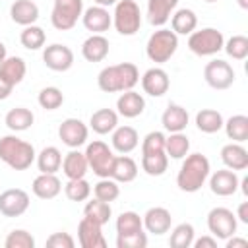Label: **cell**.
I'll return each mask as SVG.
<instances>
[{"label": "cell", "mask_w": 248, "mask_h": 248, "mask_svg": "<svg viewBox=\"0 0 248 248\" xmlns=\"http://www.w3.org/2000/svg\"><path fill=\"white\" fill-rule=\"evenodd\" d=\"M198 27V16L190 8H180L174 10L170 16V29L176 35H190Z\"/></svg>", "instance_id": "f546056e"}, {"label": "cell", "mask_w": 248, "mask_h": 248, "mask_svg": "<svg viewBox=\"0 0 248 248\" xmlns=\"http://www.w3.org/2000/svg\"><path fill=\"white\" fill-rule=\"evenodd\" d=\"M211 172V165L209 159L202 153H188L180 165V170L176 174V186L182 192L194 194L198 190H202V186L205 184L207 176Z\"/></svg>", "instance_id": "7a4b0ae2"}, {"label": "cell", "mask_w": 248, "mask_h": 248, "mask_svg": "<svg viewBox=\"0 0 248 248\" xmlns=\"http://www.w3.org/2000/svg\"><path fill=\"white\" fill-rule=\"evenodd\" d=\"M138 176V163L128 157V155H114L112 161V169H110V178H114L116 182H132Z\"/></svg>", "instance_id": "4dcf8cb0"}, {"label": "cell", "mask_w": 248, "mask_h": 248, "mask_svg": "<svg viewBox=\"0 0 248 248\" xmlns=\"http://www.w3.org/2000/svg\"><path fill=\"white\" fill-rule=\"evenodd\" d=\"M225 246H227V248H248V240H246V238H240V236H236V234H232V236L225 238Z\"/></svg>", "instance_id": "816d5d0a"}, {"label": "cell", "mask_w": 248, "mask_h": 248, "mask_svg": "<svg viewBox=\"0 0 248 248\" xmlns=\"http://www.w3.org/2000/svg\"><path fill=\"white\" fill-rule=\"evenodd\" d=\"M188 122H190L188 110L176 103H169V107L165 108V112L161 116V124L169 134L170 132H184Z\"/></svg>", "instance_id": "7402d4cb"}, {"label": "cell", "mask_w": 248, "mask_h": 248, "mask_svg": "<svg viewBox=\"0 0 248 248\" xmlns=\"http://www.w3.org/2000/svg\"><path fill=\"white\" fill-rule=\"evenodd\" d=\"M221 161L231 170H244L248 169V151L242 143L231 141L221 147Z\"/></svg>", "instance_id": "603a6c76"}, {"label": "cell", "mask_w": 248, "mask_h": 248, "mask_svg": "<svg viewBox=\"0 0 248 248\" xmlns=\"http://www.w3.org/2000/svg\"><path fill=\"white\" fill-rule=\"evenodd\" d=\"M46 246L48 248H74L76 240L70 232H52L46 238Z\"/></svg>", "instance_id": "681fc988"}, {"label": "cell", "mask_w": 248, "mask_h": 248, "mask_svg": "<svg viewBox=\"0 0 248 248\" xmlns=\"http://www.w3.org/2000/svg\"><path fill=\"white\" fill-rule=\"evenodd\" d=\"M196 238V231L192 223H178L172 231H170V238L169 244L172 248H190L192 242Z\"/></svg>", "instance_id": "ab89813d"}, {"label": "cell", "mask_w": 248, "mask_h": 248, "mask_svg": "<svg viewBox=\"0 0 248 248\" xmlns=\"http://www.w3.org/2000/svg\"><path fill=\"white\" fill-rule=\"evenodd\" d=\"M192 246H194V248H215V246H217V238H215L213 234H205V236H202V238H194Z\"/></svg>", "instance_id": "f907efd6"}, {"label": "cell", "mask_w": 248, "mask_h": 248, "mask_svg": "<svg viewBox=\"0 0 248 248\" xmlns=\"http://www.w3.org/2000/svg\"><path fill=\"white\" fill-rule=\"evenodd\" d=\"M223 45L225 37L215 27H203L188 35V48L196 56H213L219 50H223Z\"/></svg>", "instance_id": "8992f818"}, {"label": "cell", "mask_w": 248, "mask_h": 248, "mask_svg": "<svg viewBox=\"0 0 248 248\" xmlns=\"http://www.w3.org/2000/svg\"><path fill=\"white\" fill-rule=\"evenodd\" d=\"M97 6H103V8H108V6H114L118 0H93Z\"/></svg>", "instance_id": "db71d44e"}, {"label": "cell", "mask_w": 248, "mask_h": 248, "mask_svg": "<svg viewBox=\"0 0 248 248\" xmlns=\"http://www.w3.org/2000/svg\"><path fill=\"white\" fill-rule=\"evenodd\" d=\"M110 134H112L110 136L112 149L122 155H128L130 151H134L140 145V134L132 126H116Z\"/></svg>", "instance_id": "ffe728a7"}, {"label": "cell", "mask_w": 248, "mask_h": 248, "mask_svg": "<svg viewBox=\"0 0 248 248\" xmlns=\"http://www.w3.org/2000/svg\"><path fill=\"white\" fill-rule=\"evenodd\" d=\"M27 74V64L21 56H6V60L0 64V79L12 87L23 81Z\"/></svg>", "instance_id": "44dd1931"}, {"label": "cell", "mask_w": 248, "mask_h": 248, "mask_svg": "<svg viewBox=\"0 0 248 248\" xmlns=\"http://www.w3.org/2000/svg\"><path fill=\"white\" fill-rule=\"evenodd\" d=\"M236 221H240V223H244V225H248V202H242L238 207H236Z\"/></svg>", "instance_id": "f5cc1de1"}, {"label": "cell", "mask_w": 248, "mask_h": 248, "mask_svg": "<svg viewBox=\"0 0 248 248\" xmlns=\"http://www.w3.org/2000/svg\"><path fill=\"white\" fill-rule=\"evenodd\" d=\"M165 134L163 132H149L145 134V138L141 140V155L143 153H159L165 151Z\"/></svg>", "instance_id": "7dc6e473"}, {"label": "cell", "mask_w": 248, "mask_h": 248, "mask_svg": "<svg viewBox=\"0 0 248 248\" xmlns=\"http://www.w3.org/2000/svg\"><path fill=\"white\" fill-rule=\"evenodd\" d=\"M6 56H8V50H6V45L0 41V64L6 60Z\"/></svg>", "instance_id": "11a10c76"}, {"label": "cell", "mask_w": 248, "mask_h": 248, "mask_svg": "<svg viewBox=\"0 0 248 248\" xmlns=\"http://www.w3.org/2000/svg\"><path fill=\"white\" fill-rule=\"evenodd\" d=\"M83 215L89 217V219H93V221H97V223H101V225H107L108 219H110V215H112V207H110L108 202H103L99 198H93L91 202L85 203Z\"/></svg>", "instance_id": "f35d334b"}, {"label": "cell", "mask_w": 248, "mask_h": 248, "mask_svg": "<svg viewBox=\"0 0 248 248\" xmlns=\"http://www.w3.org/2000/svg\"><path fill=\"white\" fill-rule=\"evenodd\" d=\"M112 25L124 37L136 35L141 27V10H140L138 2L136 0H118L114 4V12H112Z\"/></svg>", "instance_id": "5b68a950"}, {"label": "cell", "mask_w": 248, "mask_h": 248, "mask_svg": "<svg viewBox=\"0 0 248 248\" xmlns=\"http://www.w3.org/2000/svg\"><path fill=\"white\" fill-rule=\"evenodd\" d=\"M143 229L155 236H161L165 232L170 231V225H172V215L167 207H161V205H155V207H149L143 217Z\"/></svg>", "instance_id": "e0dca14e"}, {"label": "cell", "mask_w": 248, "mask_h": 248, "mask_svg": "<svg viewBox=\"0 0 248 248\" xmlns=\"http://www.w3.org/2000/svg\"><path fill=\"white\" fill-rule=\"evenodd\" d=\"M141 169L149 176H161L169 169V155L165 151H159V153H143L141 155Z\"/></svg>", "instance_id": "8d00e7d4"}, {"label": "cell", "mask_w": 248, "mask_h": 248, "mask_svg": "<svg viewBox=\"0 0 248 248\" xmlns=\"http://www.w3.org/2000/svg\"><path fill=\"white\" fill-rule=\"evenodd\" d=\"M176 48H178V35L172 29L159 27L157 31L149 35L147 45H145V54L151 62L165 64L174 56Z\"/></svg>", "instance_id": "277c9868"}, {"label": "cell", "mask_w": 248, "mask_h": 248, "mask_svg": "<svg viewBox=\"0 0 248 248\" xmlns=\"http://www.w3.org/2000/svg\"><path fill=\"white\" fill-rule=\"evenodd\" d=\"M116 126H118V112L112 108H99L89 118V128L99 136L110 134Z\"/></svg>", "instance_id": "f1b7e54d"}, {"label": "cell", "mask_w": 248, "mask_h": 248, "mask_svg": "<svg viewBox=\"0 0 248 248\" xmlns=\"http://www.w3.org/2000/svg\"><path fill=\"white\" fill-rule=\"evenodd\" d=\"M35 161H37V169H39L41 172L56 174V172L60 170V167H62V153H60L58 147L46 145V147H43V149L37 153Z\"/></svg>", "instance_id": "d6a6232c"}, {"label": "cell", "mask_w": 248, "mask_h": 248, "mask_svg": "<svg viewBox=\"0 0 248 248\" xmlns=\"http://www.w3.org/2000/svg\"><path fill=\"white\" fill-rule=\"evenodd\" d=\"M6 248H35V236L25 229H14L4 238Z\"/></svg>", "instance_id": "bcb514c9"}, {"label": "cell", "mask_w": 248, "mask_h": 248, "mask_svg": "<svg viewBox=\"0 0 248 248\" xmlns=\"http://www.w3.org/2000/svg\"><path fill=\"white\" fill-rule=\"evenodd\" d=\"M31 192L39 200H52L62 192V182L56 174L41 172L39 176H35V180L31 184Z\"/></svg>", "instance_id": "cb8c5ba5"}, {"label": "cell", "mask_w": 248, "mask_h": 248, "mask_svg": "<svg viewBox=\"0 0 248 248\" xmlns=\"http://www.w3.org/2000/svg\"><path fill=\"white\" fill-rule=\"evenodd\" d=\"M223 48L232 60H244L248 56V37L246 35H232L231 39L225 41Z\"/></svg>", "instance_id": "f6af8a7d"}, {"label": "cell", "mask_w": 248, "mask_h": 248, "mask_svg": "<svg viewBox=\"0 0 248 248\" xmlns=\"http://www.w3.org/2000/svg\"><path fill=\"white\" fill-rule=\"evenodd\" d=\"M207 178H209V190L221 198L232 196L238 190V182H240L236 170H231V169H219L213 174L209 172Z\"/></svg>", "instance_id": "2e32d148"}, {"label": "cell", "mask_w": 248, "mask_h": 248, "mask_svg": "<svg viewBox=\"0 0 248 248\" xmlns=\"http://www.w3.org/2000/svg\"><path fill=\"white\" fill-rule=\"evenodd\" d=\"M203 79H205V83L211 89L223 91V89H229L234 83L236 74H234L232 66L227 60L215 58V60H211V62L205 64V68H203Z\"/></svg>", "instance_id": "30bf717a"}, {"label": "cell", "mask_w": 248, "mask_h": 248, "mask_svg": "<svg viewBox=\"0 0 248 248\" xmlns=\"http://www.w3.org/2000/svg\"><path fill=\"white\" fill-rule=\"evenodd\" d=\"M238 2V6L242 8V10H248V0H236Z\"/></svg>", "instance_id": "9f6ffc18"}, {"label": "cell", "mask_w": 248, "mask_h": 248, "mask_svg": "<svg viewBox=\"0 0 248 248\" xmlns=\"http://www.w3.org/2000/svg\"><path fill=\"white\" fill-rule=\"evenodd\" d=\"M93 194H95V198H99V200L110 203V202H114V200L120 196V186H118V182H116L114 178L107 176V178H101V180L93 186Z\"/></svg>", "instance_id": "ee69618b"}, {"label": "cell", "mask_w": 248, "mask_h": 248, "mask_svg": "<svg viewBox=\"0 0 248 248\" xmlns=\"http://www.w3.org/2000/svg\"><path fill=\"white\" fill-rule=\"evenodd\" d=\"M43 62L52 72H68L74 66V50L66 45L52 43L43 50Z\"/></svg>", "instance_id": "8fae6325"}, {"label": "cell", "mask_w": 248, "mask_h": 248, "mask_svg": "<svg viewBox=\"0 0 248 248\" xmlns=\"http://www.w3.org/2000/svg\"><path fill=\"white\" fill-rule=\"evenodd\" d=\"M110 43L105 35H89L81 45V56L87 62H103L108 56Z\"/></svg>", "instance_id": "d4e9b609"}, {"label": "cell", "mask_w": 248, "mask_h": 248, "mask_svg": "<svg viewBox=\"0 0 248 248\" xmlns=\"http://www.w3.org/2000/svg\"><path fill=\"white\" fill-rule=\"evenodd\" d=\"M143 231V221L136 211H122L116 219V234H132Z\"/></svg>", "instance_id": "b9f144b4"}, {"label": "cell", "mask_w": 248, "mask_h": 248, "mask_svg": "<svg viewBox=\"0 0 248 248\" xmlns=\"http://www.w3.org/2000/svg\"><path fill=\"white\" fill-rule=\"evenodd\" d=\"M37 103L41 105V108L45 110H56L62 107L64 103V93L54 87V85H48V87H43L37 95Z\"/></svg>", "instance_id": "7bdbcfd3"}, {"label": "cell", "mask_w": 248, "mask_h": 248, "mask_svg": "<svg viewBox=\"0 0 248 248\" xmlns=\"http://www.w3.org/2000/svg\"><path fill=\"white\" fill-rule=\"evenodd\" d=\"M29 194L21 188H8L0 194V213L4 217H19L29 209Z\"/></svg>", "instance_id": "4fadbf2b"}, {"label": "cell", "mask_w": 248, "mask_h": 248, "mask_svg": "<svg viewBox=\"0 0 248 248\" xmlns=\"http://www.w3.org/2000/svg\"><path fill=\"white\" fill-rule=\"evenodd\" d=\"M64 194L70 202H85L91 196V184L83 178H68L64 186Z\"/></svg>", "instance_id": "60d3db41"}, {"label": "cell", "mask_w": 248, "mask_h": 248, "mask_svg": "<svg viewBox=\"0 0 248 248\" xmlns=\"http://www.w3.org/2000/svg\"><path fill=\"white\" fill-rule=\"evenodd\" d=\"M62 172L66 178H83L89 170L85 153H81L79 149H72L62 157Z\"/></svg>", "instance_id": "484cf974"}, {"label": "cell", "mask_w": 248, "mask_h": 248, "mask_svg": "<svg viewBox=\"0 0 248 248\" xmlns=\"http://www.w3.org/2000/svg\"><path fill=\"white\" fill-rule=\"evenodd\" d=\"M225 134L229 140L242 143L248 140V116L246 114H232L229 120L223 122Z\"/></svg>", "instance_id": "e575fe53"}, {"label": "cell", "mask_w": 248, "mask_h": 248, "mask_svg": "<svg viewBox=\"0 0 248 248\" xmlns=\"http://www.w3.org/2000/svg\"><path fill=\"white\" fill-rule=\"evenodd\" d=\"M178 0H147V19L155 27H163L172 12L176 10Z\"/></svg>", "instance_id": "83f0119b"}, {"label": "cell", "mask_w": 248, "mask_h": 248, "mask_svg": "<svg viewBox=\"0 0 248 248\" xmlns=\"http://www.w3.org/2000/svg\"><path fill=\"white\" fill-rule=\"evenodd\" d=\"M35 122V114L25 108V107H16V108H10L4 116V124L12 130V132H25L33 126Z\"/></svg>", "instance_id": "1f68e13d"}, {"label": "cell", "mask_w": 248, "mask_h": 248, "mask_svg": "<svg viewBox=\"0 0 248 248\" xmlns=\"http://www.w3.org/2000/svg\"><path fill=\"white\" fill-rule=\"evenodd\" d=\"M89 136V128L85 122H81L79 118H66L60 122L58 126V138L62 140L64 145H68L70 149H78L87 141Z\"/></svg>", "instance_id": "7c38bea8"}, {"label": "cell", "mask_w": 248, "mask_h": 248, "mask_svg": "<svg viewBox=\"0 0 248 248\" xmlns=\"http://www.w3.org/2000/svg\"><path fill=\"white\" fill-rule=\"evenodd\" d=\"M45 41H46V33L43 31V27H39L35 23L23 27V31L19 33V43L27 50H39V48H43L45 46Z\"/></svg>", "instance_id": "74e56055"}, {"label": "cell", "mask_w": 248, "mask_h": 248, "mask_svg": "<svg viewBox=\"0 0 248 248\" xmlns=\"http://www.w3.org/2000/svg\"><path fill=\"white\" fill-rule=\"evenodd\" d=\"M85 159L89 169L93 170V174H97L99 178H107L110 176V169H112V161H114V153L112 149L101 141V140H93L91 143H87L85 147Z\"/></svg>", "instance_id": "ba28073f"}, {"label": "cell", "mask_w": 248, "mask_h": 248, "mask_svg": "<svg viewBox=\"0 0 248 248\" xmlns=\"http://www.w3.org/2000/svg\"><path fill=\"white\" fill-rule=\"evenodd\" d=\"M78 242L81 248H105L107 238L103 234V225L83 215L78 223Z\"/></svg>", "instance_id": "5bb4252c"}, {"label": "cell", "mask_w": 248, "mask_h": 248, "mask_svg": "<svg viewBox=\"0 0 248 248\" xmlns=\"http://www.w3.org/2000/svg\"><path fill=\"white\" fill-rule=\"evenodd\" d=\"M190 151V140L184 132H170L165 138V153L170 159H184Z\"/></svg>", "instance_id": "d590c367"}, {"label": "cell", "mask_w": 248, "mask_h": 248, "mask_svg": "<svg viewBox=\"0 0 248 248\" xmlns=\"http://www.w3.org/2000/svg\"><path fill=\"white\" fill-rule=\"evenodd\" d=\"M236 227H238L236 215L229 207H213L207 213V229H209V234H213L217 240L219 238L225 240V238L236 234Z\"/></svg>", "instance_id": "9c48e42d"}, {"label": "cell", "mask_w": 248, "mask_h": 248, "mask_svg": "<svg viewBox=\"0 0 248 248\" xmlns=\"http://www.w3.org/2000/svg\"><path fill=\"white\" fill-rule=\"evenodd\" d=\"M10 17L17 25H33L39 19V6L33 0H16L10 6Z\"/></svg>", "instance_id": "4316f807"}, {"label": "cell", "mask_w": 248, "mask_h": 248, "mask_svg": "<svg viewBox=\"0 0 248 248\" xmlns=\"http://www.w3.org/2000/svg\"><path fill=\"white\" fill-rule=\"evenodd\" d=\"M138 81H140V70L132 62L105 66L97 76V85L105 93H122L134 89Z\"/></svg>", "instance_id": "6da1fadb"}, {"label": "cell", "mask_w": 248, "mask_h": 248, "mask_svg": "<svg viewBox=\"0 0 248 248\" xmlns=\"http://www.w3.org/2000/svg\"><path fill=\"white\" fill-rule=\"evenodd\" d=\"M145 110V99L141 93L128 89L122 91L120 97L116 99V112L124 118H136Z\"/></svg>", "instance_id": "d6986e66"}, {"label": "cell", "mask_w": 248, "mask_h": 248, "mask_svg": "<svg viewBox=\"0 0 248 248\" xmlns=\"http://www.w3.org/2000/svg\"><path fill=\"white\" fill-rule=\"evenodd\" d=\"M83 14V0H54L50 12V23L58 31H70L76 27Z\"/></svg>", "instance_id": "52a82bcc"}, {"label": "cell", "mask_w": 248, "mask_h": 248, "mask_svg": "<svg viewBox=\"0 0 248 248\" xmlns=\"http://www.w3.org/2000/svg\"><path fill=\"white\" fill-rule=\"evenodd\" d=\"M203 2H207V4H213V2H219V0H203Z\"/></svg>", "instance_id": "6f0895ef"}, {"label": "cell", "mask_w": 248, "mask_h": 248, "mask_svg": "<svg viewBox=\"0 0 248 248\" xmlns=\"http://www.w3.org/2000/svg\"><path fill=\"white\" fill-rule=\"evenodd\" d=\"M147 234L143 231L132 234H116V248H145Z\"/></svg>", "instance_id": "c3c4849f"}, {"label": "cell", "mask_w": 248, "mask_h": 248, "mask_svg": "<svg viewBox=\"0 0 248 248\" xmlns=\"http://www.w3.org/2000/svg\"><path fill=\"white\" fill-rule=\"evenodd\" d=\"M141 87H143V93H147L151 97H163L170 87L169 74L163 68H157V66L149 68L141 76Z\"/></svg>", "instance_id": "ac0fdd59"}, {"label": "cell", "mask_w": 248, "mask_h": 248, "mask_svg": "<svg viewBox=\"0 0 248 248\" xmlns=\"http://www.w3.org/2000/svg\"><path fill=\"white\" fill-rule=\"evenodd\" d=\"M223 114L215 108H202L196 112V126L203 134H215L223 128Z\"/></svg>", "instance_id": "836d02e7"}, {"label": "cell", "mask_w": 248, "mask_h": 248, "mask_svg": "<svg viewBox=\"0 0 248 248\" xmlns=\"http://www.w3.org/2000/svg\"><path fill=\"white\" fill-rule=\"evenodd\" d=\"M81 23L87 31H91V35H103L112 25V14L108 12V8L95 4V6H89L87 10H83Z\"/></svg>", "instance_id": "9a60e30c"}, {"label": "cell", "mask_w": 248, "mask_h": 248, "mask_svg": "<svg viewBox=\"0 0 248 248\" xmlns=\"http://www.w3.org/2000/svg\"><path fill=\"white\" fill-rule=\"evenodd\" d=\"M35 157H37L35 147L29 141H25L14 134L0 138V161L6 163L10 169L27 170L35 163Z\"/></svg>", "instance_id": "3957f363"}]
</instances>
